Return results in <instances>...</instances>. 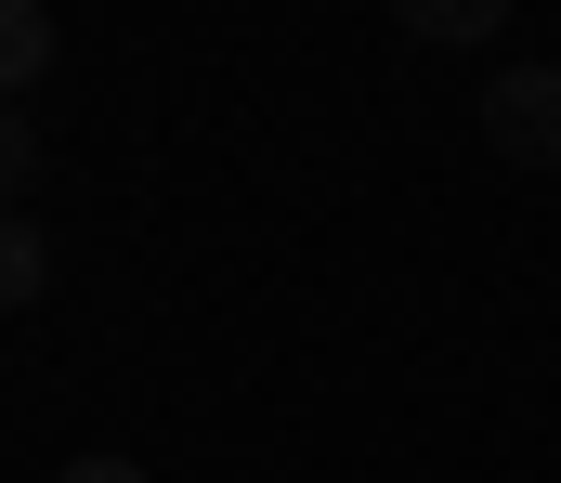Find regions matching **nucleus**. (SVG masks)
Instances as JSON below:
<instances>
[{
  "instance_id": "1",
  "label": "nucleus",
  "mask_w": 561,
  "mask_h": 483,
  "mask_svg": "<svg viewBox=\"0 0 561 483\" xmlns=\"http://www.w3.org/2000/svg\"><path fill=\"white\" fill-rule=\"evenodd\" d=\"M483 145H496L510 170H561V66H496Z\"/></svg>"
},
{
  "instance_id": "5",
  "label": "nucleus",
  "mask_w": 561,
  "mask_h": 483,
  "mask_svg": "<svg viewBox=\"0 0 561 483\" xmlns=\"http://www.w3.org/2000/svg\"><path fill=\"white\" fill-rule=\"evenodd\" d=\"M419 39H496V0H405Z\"/></svg>"
},
{
  "instance_id": "6",
  "label": "nucleus",
  "mask_w": 561,
  "mask_h": 483,
  "mask_svg": "<svg viewBox=\"0 0 561 483\" xmlns=\"http://www.w3.org/2000/svg\"><path fill=\"white\" fill-rule=\"evenodd\" d=\"M53 483H144V458H66Z\"/></svg>"
},
{
  "instance_id": "3",
  "label": "nucleus",
  "mask_w": 561,
  "mask_h": 483,
  "mask_svg": "<svg viewBox=\"0 0 561 483\" xmlns=\"http://www.w3.org/2000/svg\"><path fill=\"white\" fill-rule=\"evenodd\" d=\"M39 288H53V235H39V222L13 209V222H0V314H26Z\"/></svg>"
},
{
  "instance_id": "4",
  "label": "nucleus",
  "mask_w": 561,
  "mask_h": 483,
  "mask_svg": "<svg viewBox=\"0 0 561 483\" xmlns=\"http://www.w3.org/2000/svg\"><path fill=\"white\" fill-rule=\"evenodd\" d=\"M39 183V118L26 105H0V222H13V196Z\"/></svg>"
},
{
  "instance_id": "2",
  "label": "nucleus",
  "mask_w": 561,
  "mask_h": 483,
  "mask_svg": "<svg viewBox=\"0 0 561 483\" xmlns=\"http://www.w3.org/2000/svg\"><path fill=\"white\" fill-rule=\"evenodd\" d=\"M53 53H66V26H53L39 0H0V105H13V92H39V79H53Z\"/></svg>"
}]
</instances>
